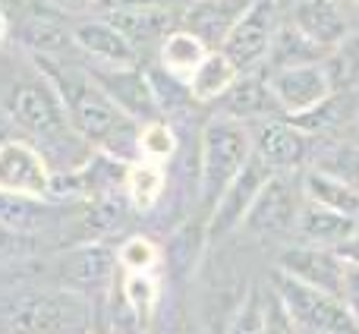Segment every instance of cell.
<instances>
[{
  "instance_id": "obj_1",
  "label": "cell",
  "mask_w": 359,
  "mask_h": 334,
  "mask_svg": "<svg viewBox=\"0 0 359 334\" xmlns=\"http://www.w3.org/2000/svg\"><path fill=\"white\" fill-rule=\"evenodd\" d=\"M41 69L54 79L73 130L88 142L92 152L114 158L120 164L139 161V130L142 123L117 107V101L95 82L88 69H76L67 57H35Z\"/></svg>"
},
{
  "instance_id": "obj_2",
  "label": "cell",
  "mask_w": 359,
  "mask_h": 334,
  "mask_svg": "<svg viewBox=\"0 0 359 334\" xmlns=\"http://www.w3.org/2000/svg\"><path fill=\"white\" fill-rule=\"evenodd\" d=\"M4 111L44 152V158L50 161V171H54V158L63 149H69L73 142H86L73 130V123L67 117V105H63L54 79L44 73L38 60L10 76V86H6L4 95Z\"/></svg>"
},
{
  "instance_id": "obj_3",
  "label": "cell",
  "mask_w": 359,
  "mask_h": 334,
  "mask_svg": "<svg viewBox=\"0 0 359 334\" xmlns=\"http://www.w3.org/2000/svg\"><path fill=\"white\" fill-rule=\"evenodd\" d=\"M252 158V133L249 123L236 117H211L202 130V145H198V183H202V199L208 205L217 202L227 183L246 167Z\"/></svg>"
},
{
  "instance_id": "obj_4",
  "label": "cell",
  "mask_w": 359,
  "mask_h": 334,
  "mask_svg": "<svg viewBox=\"0 0 359 334\" xmlns=\"http://www.w3.org/2000/svg\"><path fill=\"white\" fill-rule=\"evenodd\" d=\"M271 287L280 297V303H284L287 316H290L293 331H309V334L359 331L337 293L322 290V287H312V284H306V281L293 278V274L280 272V268L274 272Z\"/></svg>"
},
{
  "instance_id": "obj_5",
  "label": "cell",
  "mask_w": 359,
  "mask_h": 334,
  "mask_svg": "<svg viewBox=\"0 0 359 334\" xmlns=\"http://www.w3.org/2000/svg\"><path fill=\"white\" fill-rule=\"evenodd\" d=\"M6 322L29 331H82L92 325V300L67 287L35 290L13 303Z\"/></svg>"
},
{
  "instance_id": "obj_6",
  "label": "cell",
  "mask_w": 359,
  "mask_h": 334,
  "mask_svg": "<svg viewBox=\"0 0 359 334\" xmlns=\"http://www.w3.org/2000/svg\"><path fill=\"white\" fill-rule=\"evenodd\" d=\"M297 171H280L271 173L268 183L262 186V192L255 196L252 208H249L243 227L255 236H265V240H284L293 236L297 230V215L303 208V183H297L293 177Z\"/></svg>"
},
{
  "instance_id": "obj_7",
  "label": "cell",
  "mask_w": 359,
  "mask_h": 334,
  "mask_svg": "<svg viewBox=\"0 0 359 334\" xmlns=\"http://www.w3.org/2000/svg\"><path fill=\"white\" fill-rule=\"evenodd\" d=\"M280 10H284V0H249L246 13L236 19L230 35L224 38L221 51L240 67V73L259 69L265 63L271 38L280 25Z\"/></svg>"
},
{
  "instance_id": "obj_8",
  "label": "cell",
  "mask_w": 359,
  "mask_h": 334,
  "mask_svg": "<svg viewBox=\"0 0 359 334\" xmlns=\"http://www.w3.org/2000/svg\"><path fill=\"white\" fill-rule=\"evenodd\" d=\"M117 268L120 259L111 246L86 243V246H76L57 259V284L92 300L111 290L117 281Z\"/></svg>"
},
{
  "instance_id": "obj_9",
  "label": "cell",
  "mask_w": 359,
  "mask_h": 334,
  "mask_svg": "<svg viewBox=\"0 0 359 334\" xmlns=\"http://www.w3.org/2000/svg\"><path fill=\"white\" fill-rule=\"evenodd\" d=\"M268 86H271L274 101H278L284 117H297V114L316 107L318 101H325L334 92L331 76L325 69V60L293 63V67H271L268 69Z\"/></svg>"
},
{
  "instance_id": "obj_10",
  "label": "cell",
  "mask_w": 359,
  "mask_h": 334,
  "mask_svg": "<svg viewBox=\"0 0 359 334\" xmlns=\"http://www.w3.org/2000/svg\"><path fill=\"white\" fill-rule=\"evenodd\" d=\"M50 161L32 139H4L0 142V189L16 196H50Z\"/></svg>"
},
{
  "instance_id": "obj_11",
  "label": "cell",
  "mask_w": 359,
  "mask_h": 334,
  "mask_svg": "<svg viewBox=\"0 0 359 334\" xmlns=\"http://www.w3.org/2000/svg\"><path fill=\"white\" fill-rule=\"evenodd\" d=\"M88 73L95 76L101 88L117 101V107L123 114H130L133 120L145 123V120L161 117L155 88H151L149 69H142L139 63H120V67H107V63H92Z\"/></svg>"
},
{
  "instance_id": "obj_12",
  "label": "cell",
  "mask_w": 359,
  "mask_h": 334,
  "mask_svg": "<svg viewBox=\"0 0 359 334\" xmlns=\"http://www.w3.org/2000/svg\"><path fill=\"white\" fill-rule=\"evenodd\" d=\"M249 133H252V155L262 158L274 173L299 171L309 158V136L284 114L252 120Z\"/></svg>"
},
{
  "instance_id": "obj_13",
  "label": "cell",
  "mask_w": 359,
  "mask_h": 334,
  "mask_svg": "<svg viewBox=\"0 0 359 334\" xmlns=\"http://www.w3.org/2000/svg\"><path fill=\"white\" fill-rule=\"evenodd\" d=\"M271 173L274 171L262 161V158H255V155L249 158L246 167L230 180L227 189H224L221 196H217V202L211 205V208H215V215H211V234L224 236V234H230V230L243 227V221H246L255 196L262 192V186L268 183Z\"/></svg>"
},
{
  "instance_id": "obj_14",
  "label": "cell",
  "mask_w": 359,
  "mask_h": 334,
  "mask_svg": "<svg viewBox=\"0 0 359 334\" xmlns=\"http://www.w3.org/2000/svg\"><path fill=\"white\" fill-rule=\"evenodd\" d=\"M67 19L69 16H63L60 10L38 0L19 16V22H13V35L32 57H60L67 48H76L73 25H67Z\"/></svg>"
},
{
  "instance_id": "obj_15",
  "label": "cell",
  "mask_w": 359,
  "mask_h": 334,
  "mask_svg": "<svg viewBox=\"0 0 359 334\" xmlns=\"http://www.w3.org/2000/svg\"><path fill=\"white\" fill-rule=\"evenodd\" d=\"M73 44L92 63H107V67H120V63H139V51L126 41V35L104 16V13H88L73 22Z\"/></svg>"
},
{
  "instance_id": "obj_16",
  "label": "cell",
  "mask_w": 359,
  "mask_h": 334,
  "mask_svg": "<svg viewBox=\"0 0 359 334\" xmlns=\"http://www.w3.org/2000/svg\"><path fill=\"white\" fill-rule=\"evenodd\" d=\"M278 268L293 278L306 281L312 287L341 293V278H344V255L328 246H312V243H297L287 246L278 259Z\"/></svg>"
},
{
  "instance_id": "obj_17",
  "label": "cell",
  "mask_w": 359,
  "mask_h": 334,
  "mask_svg": "<svg viewBox=\"0 0 359 334\" xmlns=\"http://www.w3.org/2000/svg\"><path fill=\"white\" fill-rule=\"evenodd\" d=\"M290 19L325 51L337 48L347 35H353L347 0H293Z\"/></svg>"
},
{
  "instance_id": "obj_18",
  "label": "cell",
  "mask_w": 359,
  "mask_h": 334,
  "mask_svg": "<svg viewBox=\"0 0 359 334\" xmlns=\"http://www.w3.org/2000/svg\"><path fill=\"white\" fill-rule=\"evenodd\" d=\"M180 13H183V4L180 6H142V10H117V13H104L114 25L126 35V41L139 51H151L161 48V41L170 35L174 29H180Z\"/></svg>"
},
{
  "instance_id": "obj_19",
  "label": "cell",
  "mask_w": 359,
  "mask_h": 334,
  "mask_svg": "<svg viewBox=\"0 0 359 334\" xmlns=\"http://www.w3.org/2000/svg\"><path fill=\"white\" fill-rule=\"evenodd\" d=\"M217 101H221V114L243 120V123L278 117L280 114L271 86H268V73H255V69H243V73L233 79V86H230Z\"/></svg>"
},
{
  "instance_id": "obj_20",
  "label": "cell",
  "mask_w": 359,
  "mask_h": 334,
  "mask_svg": "<svg viewBox=\"0 0 359 334\" xmlns=\"http://www.w3.org/2000/svg\"><path fill=\"white\" fill-rule=\"evenodd\" d=\"M246 6L249 0H189L183 4L180 25L198 35L208 48H221L236 19L246 13Z\"/></svg>"
},
{
  "instance_id": "obj_21",
  "label": "cell",
  "mask_w": 359,
  "mask_h": 334,
  "mask_svg": "<svg viewBox=\"0 0 359 334\" xmlns=\"http://www.w3.org/2000/svg\"><path fill=\"white\" fill-rule=\"evenodd\" d=\"M356 227H359L356 215H347V211H337V208H328V205L312 202V199H303V208L297 215V230L293 234H297L299 243L337 249Z\"/></svg>"
},
{
  "instance_id": "obj_22",
  "label": "cell",
  "mask_w": 359,
  "mask_h": 334,
  "mask_svg": "<svg viewBox=\"0 0 359 334\" xmlns=\"http://www.w3.org/2000/svg\"><path fill=\"white\" fill-rule=\"evenodd\" d=\"M236 76H240V67H236L221 48H211L189 76L192 101H196V105H211V101H217L230 86H233Z\"/></svg>"
},
{
  "instance_id": "obj_23",
  "label": "cell",
  "mask_w": 359,
  "mask_h": 334,
  "mask_svg": "<svg viewBox=\"0 0 359 334\" xmlns=\"http://www.w3.org/2000/svg\"><path fill=\"white\" fill-rule=\"evenodd\" d=\"M328 51L322 44H316L290 16L280 19L278 32L271 38V48H268V57H265V67H293V63H316V60H325Z\"/></svg>"
},
{
  "instance_id": "obj_24",
  "label": "cell",
  "mask_w": 359,
  "mask_h": 334,
  "mask_svg": "<svg viewBox=\"0 0 359 334\" xmlns=\"http://www.w3.org/2000/svg\"><path fill=\"white\" fill-rule=\"evenodd\" d=\"M299 183H303L306 199L359 218V189L353 183H347V180H341L337 173H328V171L312 164L299 173Z\"/></svg>"
},
{
  "instance_id": "obj_25",
  "label": "cell",
  "mask_w": 359,
  "mask_h": 334,
  "mask_svg": "<svg viewBox=\"0 0 359 334\" xmlns=\"http://www.w3.org/2000/svg\"><path fill=\"white\" fill-rule=\"evenodd\" d=\"M123 183H126L130 202L136 205L139 211H151L158 202H161L164 192H168V173H164V164L139 158V161L126 164Z\"/></svg>"
},
{
  "instance_id": "obj_26",
  "label": "cell",
  "mask_w": 359,
  "mask_h": 334,
  "mask_svg": "<svg viewBox=\"0 0 359 334\" xmlns=\"http://www.w3.org/2000/svg\"><path fill=\"white\" fill-rule=\"evenodd\" d=\"M208 44L202 41L198 35H192L189 29H174L168 38L161 41V48H158V57H161V67L164 69H170V73H177L180 79H186L189 82V76H192V69L202 63V57L208 54Z\"/></svg>"
},
{
  "instance_id": "obj_27",
  "label": "cell",
  "mask_w": 359,
  "mask_h": 334,
  "mask_svg": "<svg viewBox=\"0 0 359 334\" xmlns=\"http://www.w3.org/2000/svg\"><path fill=\"white\" fill-rule=\"evenodd\" d=\"M325 69L331 76V86L334 92H344V88H353L359 82V32L347 35L337 48L328 51L325 57Z\"/></svg>"
},
{
  "instance_id": "obj_28",
  "label": "cell",
  "mask_w": 359,
  "mask_h": 334,
  "mask_svg": "<svg viewBox=\"0 0 359 334\" xmlns=\"http://www.w3.org/2000/svg\"><path fill=\"white\" fill-rule=\"evenodd\" d=\"M120 297L126 300V306L133 309V316L142 322L145 316H151L161 297L158 278H151V272H126L123 284H120Z\"/></svg>"
},
{
  "instance_id": "obj_29",
  "label": "cell",
  "mask_w": 359,
  "mask_h": 334,
  "mask_svg": "<svg viewBox=\"0 0 359 334\" xmlns=\"http://www.w3.org/2000/svg\"><path fill=\"white\" fill-rule=\"evenodd\" d=\"M177 152V133L174 126L168 123L164 117L155 120H145L142 130H139V158L145 161H158V164H168Z\"/></svg>"
},
{
  "instance_id": "obj_30",
  "label": "cell",
  "mask_w": 359,
  "mask_h": 334,
  "mask_svg": "<svg viewBox=\"0 0 359 334\" xmlns=\"http://www.w3.org/2000/svg\"><path fill=\"white\" fill-rule=\"evenodd\" d=\"M316 167L337 173L341 180H347V183H353L359 189V145H344V142L325 145L316 155Z\"/></svg>"
},
{
  "instance_id": "obj_31",
  "label": "cell",
  "mask_w": 359,
  "mask_h": 334,
  "mask_svg": "<svg viewBox=\"0 0 359 334\" xmlns=\"http://www.w3.org/2000/svg\"><path fill=\"white\" fill-rule=\"evenodd\" d=\"M149 79H151V88H155V98H158V107H161V114L177 111L180 105L192 101V95H189V82L180 79V76H177V73H170V69H164L161 63L149 69Z\"/></svg>"
},
{
  "instance_id": "obj_32",
  "label": "cell",
  "mask_w": 359,
  "mask_h": 334,
  "mask_svg": "<svg viewBox=\"0 0 359 334\" xmlns=\"http://www.w3.org/2000/svg\"><path fill=\"white\" fill-rule=\"evenodd\" d=\"M117 259L123 272H155L158 262H161V249L149 236L136 234L130 240H123V246L117 249Z\"/></svg>"
},
{
  "instance_id": "obj_33",
  "label": "cell",
  "mask_w": 359,
  "mask_h": 334,
  "mask_svg": "<svg viewBox=\"0 0 359 334\" xmlns=\"http://www.w3.org/2000/svg\"><path fill=\"white\" fill-rule=\"evenodd\" d=\"M32 253H35V240H32V234L16 230V227H10V224L0 221V265L29 259Z\"/></svg>"
},
{
  "instance_id": "obj_34",
  "label": "cell",
  "mask_w": 359,
  "mask_h": 334,
  "mask_svg": "<svg viewBox=\"0 0 359 334\" xmlns=\"http://www.w3.org/2000/svg\"><path fill=\"white\" fill-rule=\"evenodd\" d=\"M337 297L347 306L350 319H353L359 328V262L344 259V278H341V293H337Z\"/></svg>"
},
{
  "instance_id": "obj_35",
  "label": "cell",
  "mask_w": 359,
  "mask_h": 334,
  "mask_svg": "<svg viewBox=\"0 0 359 334\" xmlns=\"http://www.w3.org/2000/svg\"><path fill=\"white\" fill-rule=\"evenodd\" d=\"M142 6H180V0H98V10H95V13L142 10Z\"/></svg>"
},
{
  "instance_id": "obj_36",
  "label": "cell",
  "mask_w": 359,
  "mask_h": 334,
  "mask_svg": "<svg viewBox=\"0 0 359 334\" xmlns=\"http://www.w3.org/2000/svg\"><path fill=\"white\" fill-rule=\"evenodd\" d=\"M48 6H54V10H60L63 16H88V13L98 10V0H44Z\"/></svg>"
},
{
  "instance_id": "obj_37",
  "label": "cell",
  "mask_w": 359,
  "mask_h": 334,
  "mask_svg": "<svg viewBox=\"0 0 359 334\" xmlns=\"http://www.w3.org/2000/svg\"><path fill=\"white\" fill-rule=\"evenodd\" d=\"M337 253H341L347 262H359V227L341 243V246H337Z\"/></svg>"
},
{
  "instance_id": "obj_38",
  "label": "cell",
  "mask_w": 359,
  "mask_h": 334,
  "mask_svg": "<svg viewBox=\"0 0 359 334\" xmlns=\"http://www.w3.org/2000/svg\"><path fill=\"white\" fill-rule=\"evenodd\" d=\"M13 35V19H10V10H6V4H0V48H4L6 41H10Z\"/></svg>"
},
{
  "instance_id": "obj_39",
  "label": "cell",
  "mask_w": 359,
  "mask_h": 334,
  "mask_svg": "<svg viewBox=\"0 0 359 334\" xmlns=\"http://www.w3.org/2000/svg\"><path fill=\"white\" fill-rule=\"evenodd\" d=\"M356 130H359V120H356Z\"/></svg>"
},
{
  "instance_id": "obj_40",
  "label": "cell",
  "mask_w": 359,
  "mask_h": 334,
  "mask_svg": "<svg viewBox=\"0 0 359 334\" xmlns=\"http://www.w3.org/2000/svg\"><path fill=\"white\" fill-rule=\"evenodd\" d=\"M0 142H4V139H0Z\"/></svg>"
}]
</instances>
